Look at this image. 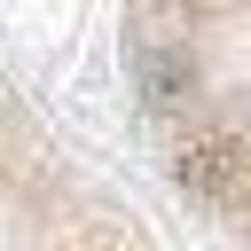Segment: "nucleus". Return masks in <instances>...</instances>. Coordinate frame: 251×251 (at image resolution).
I'll return each mask as SVG.
<instances>
[{"label": "nucleus", "instance_id": "obj_1", "mask_svg": "<svg viewBox=\"0 0 251 251\" xmlns=\"http://www.w3.org/2000/svg\"><path fill=\"white\" fill-rule=\"evenodd\" d=\"M133 78L180 188L251 235V0H133Z\"/></svg>", "mask_w": 251, "mask_h": 251}, {"label": "nucleus", "instance_id": "obj_2", "mask_svg": "<svg viewBox=\"0 0 251 251\" xmlns=\"http://www.w3.org/2000/svg\"><path fill=\"white\" fill-rule=\"evenodd\" d=\"M78 196L86 188L71 180V165H55L31 118H16V102L0 94V235H118L126 227Z\"/></svg>", "mask_w": 251, "mask_h": 251}]
</instances>
